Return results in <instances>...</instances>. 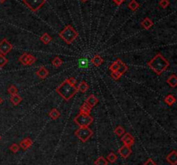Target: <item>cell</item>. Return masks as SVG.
I'll list each match as a JSON object with an SVG mask.
<instances>
[{"instance_id":"cell-1","label":"cell","mask_w":177,"mask_h":165,"mask_svg":"<svg viewBox=\"0 0 177 165\" xmlns=\"http://www.w3.org/2000/svg\"><path fill=\"white\" fill-rule=\"evenodd\" d=\"M148 66L157 75H161L169 67V62L161 53H157L151 60L148 62Z\"/></svg>"},{"instance_id":"cell-2","label":"cell","mask_w":177,"mask_h":165,"mask_svg":"<svg viewBox=\"0 0 177 165\" xmlns=\"http://www.w3.org/2000/svg\"><path fill=\"white\" fill-rule=\"evenodd\" d=\"M55 92L59 94L63 99L65 100H70L76 94L79 92L78 88L75 87V85H73L68 79L65 80L59 87H56Z\"/></svg>"},{"instance_id":"cell-3","label":"cell","mask_w":177,"mask_h":165,"mask_svg":"<svg viewBox=\"0 0 177 165\" xmlns=\"http://www.w3.org/2000/svg\"><path fill=\"white\" fill-rule=\"evenodd\" d=\"M78 32L70 24L67 25L59 33L60 37L67 44L73 43V42L78 37Z\"/></svg>"},{"instance_id":"cell-4","label":"cell","mask_w":177,"mask_h":165,"mask_svg":"<svg viewBox=\"0 0 177 165\" xmlns=\"http://www.w3.org/2000/svg\"><path fill=\"white\" fill-rule=\"evenodd\" d=\"M93 118L90 114L79 113L74 119V122L79 127H88L93 122Z\"/></svg>"},{"instance_id":"cell-5","label":"cell","mask_w":177,"mask_h":165,"mask_svg":"<svg viewBox=\"0 0 177 165\" xmlns=\"http://www.w3.org/2000/svg\"><path fill=\"white\" fill-rule=\"evenodd\" d=\"M75 136L82 143H86L93 135V131L89 127H79L74 132Z\"/></svg>"},{"instance_id":"cell-6","label":"cell","mask_w":177,"mask_h":165,"mask_svg":"<svg viewBox=\"0 0 177 165\" xmlns=\"http://www.w3.org/2000/svg\"><path fill=\"white\" fill-rule=\"evenodd\" d=\"M23 3L33 12H36L46 4V0H23Z\"/></svg>"},{"instance_id":"cell-7","label":"cell","mask_w":177,"mask_h":165,"mask_svg":"<svg viewBox=\"0 0 177 165\" xmlns=\"http://www.w3.org/2000/svg\"><path fill=\"white\" fill-rule=\"evenodd\" d=\"M35 61H36V58L34 55H32L31 54H28V53L23 54L19 57V61L23 65H25V66H31L35 62Z\"/></svg>"},{"instance_id":"cell-8","label":"cell","mask_w":177,"mask_h":165,"mask_svg":"<svg viewBox=\"0 0 177 165\" xmlns=\"http://www.w3.org/2000/svg\"><path fill=\"white\" fill-rule=\"evenodd\" d=\"M12 48H13L12 44L10 43L6 38H4L3 40H1L0 42V54L1 55L5 56L7 54L11 51Z\"/></svg>"},{"instance_id":"cell-9","label":"cell","mask_w":177,"mask_h":165,"mask_svg":"<svg viewBox=\"0 0 177 165\" xmlns=\"http://www.w3.org/2000/svg\"><path fill=\"white\" fill-rule=\"evenodd\" d=\"M122 142L124 143L125 145H127V146H132L134 144V142H135V139H134V137L130 134V133H125L123 136H122Z\"/></svg>"},{"instance_id":"cell-10","label":"cell","mask_w":177,"mask_h":165,"mask_svg":"<svg viewBox=\"0 0 177 165\" xmlns=\"http://www.w3.org/2000/svg\"><path fill=\"white\" fill-rule=\"evenodd\" d=\"M131 152H132L131 148L130 146H127V145H123L122 147L118 150V154L122 156L123 158H125V159L128 158L129 156L131 154Z\"/></svg>"},{"instance_id":"cell-11","label":"cell","mask_w":177,"mask_h":165,"mask_svg":"<svg viewBox=\"0 0 177 165\" xmlns=\"http://www.w3.org/2000/svg\"><path fill=\"white\" fill-rule=\"evenodd\" d=\"M167 162L169 164L176 165L177 164V152L176 150H173L169 153V155L166 157Z\"/></svg>"},{"instance_id":"cell-12","label":"cell","mask_w":177,"mask_h":165,"mask_svg":"<svg viewBox=\"0 0 177 165\" xmlns=\"http://www.w3.org/2000/svg\"><path fill=\"white\" fill-rule=\"evenodd\" d=\"M32 144H33V141L29 138H24L20 142L19 146H20V148H22L24 150H28L29 148L30 147Z\"/></svg>"},{"instance_id":"cell-13","label":"cell","mask_w":177,"mask_h":165,"mask_svg":"<svg viewBox=\"0 0 177 165\" xmlns=\"http://www.w3.org/2000/svg\"><path fill=\"white\" fill-rule=\"evenodd\" d=\"M49 70L47 69L45 67H41L39 68V69L35 72L36 76H38L40 79H46L49 75Z\"/></svg>"},{"instance_id":"cell-14","label":"cell","mask_w":177,"mask_h":165,"mask_svg":"<svg viewBox=\"0 0 177 165\" xmlns=\"http://www.w3.org/2000/svg\"><path fill=\"white\" fill-rule=\"evenodd\" d=\"M98 102H99V99L95 95H93V94H91L90 96H88L86 98V103L89 106H91L92 108L98 104Z\"/></svg>"},{"instance_id":"cell-15","label":"cell","mask_w":177,"mask_h":165,"mask_svg":"<svg viewBox=\"0 0 177 165\" xmlns=\"http://www.w3.org/2000/svg\"><path fill=\"white\" fill-rule=\"evenodd\" d=\"M141 25L144 29H150V28L154 26V22L150 18H145L143 21L141 22Z\"/></svg>"},{"instance_id":"cell-16","label":"cell","mask_w":177,"mask_h":165,"mask_svg":"<svg viewBox=\"0 0 177 165\" xmlns=\"http://www.w3.org/2000/svg\"><path fill=\"white\" fill-rule=\"evenodd\" d=\"M92 64L94 65L95 67H100V66H101L102 64H103V62H104V59L102 58L100 55H96L94 57H93V59H92Z\"/></svg>"},{"instance_id":"cell-17","label":"cell","mask_w":177,"mask_h":165,"mask_svg":"<svg viewBox=\"0 0 177 165\" xmlns=\"http://www.w3.org/2000/svg\"><path fill=\"white\" fill-rule=\"evenodd\" d=\"M49 116L50 117L51 119L56 120V119H58L60 117V113L56 108H53L50 112H49Z\"/></svg>"},{"instance_id":"cell-18","label":"cell","mask_w":177,"mask_h":165,"mask_svg":"<svg viewBox=\"0 0 177 165\" xmlns=\"http://www.w3.org/2000/svg\"><path fill=\"white\" fill-rule=\"evenodd\" d=\"M10 100L11 104L13 105H17L21 103V101L23 100V99H22L21 96L17 94H15V95H11Z\"/></svg>"},{"instance_id":"cell-19","label":"cell","mask_w":177,"mask_h":165,"mask_svg":"<svg viewBox=\"0 0 177 165\" xmlns=\"http://www.w3.org/2000/svg\"><path fill=\"white\" fill-rule=\"evenodd\" d=\"M167 83L169 84V86L171 87H173V88H175V87L177 86V77L176 74H173V75H171V76H169V78L167 79Z\"/></svg>"},{"instance_id":"cell-20","label":"cell","mask_w":177,"mask_h":165,"mask_svg":"<svg viewBox=\"0 0 177 165\" xmlns=\"http://www.w3.org/2000/svg\"><path fill=\"white\" fill-rule=\"evenodd\" d=\"M80 113H84V114H90L92 112V107L89 106L85 102L84 104H82V105L80 108Z\"/></svg>"},{"instance_id":"cell-21","label":"cell","mask_w":177,"mask_h":165,"mask_svg":"<svg viewBox=\"0 0 177 165\" xmlns=\"http://www.w3.org/2000/svg\"><path fill=\"white\" fill-rule=\"evenodd\" d=\"M164 101H165V103L168 105L171 106V105H173L176 103V99L175 96L171 95V94H169V95H167L166 97H165Z\"/></svg>"},{"instance_id":"cell-22","label":"cell","mask_w":177,"mask_h":165,"mask_svg":"<svg viewBox=\"0 0 177 165\" xmlns=\"http://www.w3.org/2000/svg\"><path fill=\"white\" fill-rule=\"evenodd\" d=\"M127 71H128V67H127V65L125 64V63H124V62L122 61V62L120 63L119 67H118L117 72H118V74L122 76L125 73H126Z\"/></svg>"},{"instance_id":"cell-23","label":"cell","mask_w":177,"mask_h":165,"mask_svg":"<svg viewBox=\"0 0 177 165\" xmlns=\"http://www.w3.org/2000/svg\"><path fill=\"white\" fill-rule=\"evenodd\" d=\"M77 88H78V91H80V92H81V93L84 94L86 92H87V90L89 88V86H88V84L86 81H81L79 84V87H77Z\"/></svg>"},{"instance_id":"cell-24","label":"cell","mask_w":177,"mask_h":165,"mask_svg":"<svg viewBox=\"0 0 177 165\" xmlns=\"http://www.w3.org/2000/svg\"><path fill=\"white\" fill-rule=\"evenodd\" d=\"M128 7L129 9H131L132 11H136V10L140 7V4L136 1V0H131L129 4H128Z\"/></svg>"},{"instance_id":"cell-25","label":"cell","mask_w":177,"mask_h":165,"mask_svg":"<svg viewBox=\"0 0 177 165\" xmlns=\"http://www.w3.org/2000/svg\"><path fill=\"white\" fill-rule=\"evenodd\" d=\"M121 62H122V61H121L120 59H117V60L114 61V62H112V63H111V65L110 66V68H109V69L111 70V72H115V71H117Z\"/></svg>"},{"instance_id":"cell-26","label":"cell","mask_w":177,"mask_h":165,"mask_svg":"<svg viewBox=\"0 0 177 165\" xmlns=\"http://www.w3.org/2000/svg\"><path fill=\"white\" fill-rule=\"evenodd\" d=\"M40 40L42 42L43 44H49L52 41V37L49 35L48 33H44L43 35L40 37Z\"/></svg>"},{"instance_id":"cell-27","label":"cell","mask_w":177,"mask_h":165,"mask_svg":"<svg viewBox=\"0 0 177 165\" xmlns=\"http://www.w3.org/2000/svg\"><path fill=\"white\" fill-rule=\"evenodd\" d=\"M51 64H52V66H54L55 68H60V67L63 64V61H62L60 57L56 56V57L54 58V60L52 61Z\"/></svg>"},{"instance_id":"cell-28","label":"cell","mask_w":177,"mask_h":165,"mask_svg":"<svg viewBox=\"0 0 177 165\" xmlns=\"http://www.w3.org/2000/svg\"><path fill=\"white\" fill-rule=\"evenodd\" d=\"M95 165H107L108 164V161L104 157V156H100L95 162H94Z\"/></svg>"},{"instance_id":"cell-29","label":"cell","mask_w":177,"mask_h":165,"mask_svg":"<svg viewBox=\"0 0 177 165\" xmlns=\"http://www.w3.org/2000/svg\"><path fill=\"white\" fill-rule=\"evenodd\" d=\"M79 67L80 68H83V69H86L89 67V61L86 58H82L80 60H79Z\"/></svg>"},{"instance_id":"cell-30","label":"cell","mask_w":177,"mask_h":165,"mask_svg":"<svg viewBox=\"0 0 177 165\" xmlns=\"http://www.w3.org/2000/svg\"><path fill=\"white\" fill-rule=\"evenodd\" d=\"M117 159H118V156L115 153H113V152H111L110 154H108V156L106 157V160L108 162H110L111 164H114L117 161Z\"/></svg>"},{"instance_id":"cell-31","label":"cell","mask_w":177,"mask_h":165,"mask_svg":"<svg viewBox=\"0 0 177 165\" xmlns=\"http://www.w3.org/2000/svg\"><path fill=\"white\" fill-rule=\"evenodd\" d=\"M114 132H115V134H116L117 136H118V137H122V136L125 133V129H124L122 126L118 125V126H117V127L115 128Z\"/></svg>"},{"instance_id":"cell-32","label":"cell","mask_w":177,"mask_h":165,"mask_svg":"<svg viewBox=\"0 0 177 165\" xmlns=\"http://www.w3.org/2000/svg\"><path fill=\"white\" fill-rule=\"evenodd\" d=\"M7 62H8L7 58L4 55L0 54V69H3L7 64Z\"/></svg>"},{"instance_id":"cell-33","label":"cell","mask_w":177,"mask_h":165,"mask_svg":"<svg viewBox=\"0 0 177 165\" xmlns=\"http://www.w3.org/2000/svg\"><path fill=\"white\" fill-rule=\"evenodd\" d=\"M8 93L10 95H15L18 94V89L15 87L14 85H11L10 87L8 88Z\"/></svg>"},{"instance_id":"cell-34","label":"cell","mask_w":177,"mask_h":165,"mask_svg":"<svg viewBox=\"0 0 177 165\" xmlns=\"http://www.w3.org/2000/svg\"><path fill=\"white\" fill-rule=\"evenodd\" d=\"M19 150H20V146H19V144H12L10 146V150L11 152H13V153H17V152H18Z\"/></svg>"},{"instance_id":"cell-35","label":"cell","mask_w":177,"mask_h":165,"mask_svg":"<svg viewBox=\"0 0 177 165\" xmlns=\"http://www.w3.org/2000/svg\"><path fill=\"white\" fill-rule=\"evenodd\" d=\"M159 5L162 9H166L169 5V0H160L159 1Z\"/></svg>"},{"instance_id":"cell-36","label":"cell","mask_w":177,"mask_h":165,"mask_svg":"<svg viewBox=\"0 0 177 165\" xmlns=\"http://www.w3.org/2000/svg\"><path fill=\"white\" fill-rule=\"evenodd\" d=\"M111 78L113 79V80H119L120 77H121V75L118 74L117 71L111 72Z\"/></svg>"},{"instance_id":"cell-37","label":"cell","mask_w":177,"mask_h":165,"mask_svg":"<svg viewBox=\"0 0 177 165\" xmlns=\"http://www.w3.org/2000/svg\"><path fill=\"white\" fill-rule=\"evenodd\" d=\"M143 165H157L153 160H152L151 158H149V159H147V161L143 164Z\"/></svg>"},{"instance_id":"cell-38","label":"cell","mask_w":177,"mask_h":165,"mask_svg":"<svg viewBox=\"0 0 177 165\" xmlns=\"http://www.w3.org/2000/svg\"><path fill=\"white\" fill-rule=\"evenodd\" d=\"M125 1V0H113V2H114L117 5H118V6H119V5H121Z\"/></svg>"},{"instance_id":"cell-39","label":"cell","mask_w":177,"mask_h":165,"mask_svg":"<svg viewBox=\"0 0 177 165\" xmlns=\"http://www.w3.org/2000/svg\"><path fill=\"white\" fill-rule=\"evenodd\" d=\"M5 1H7V0H0V4H4Z\"/></svg>"},{"instance_id":"cell-40","label":"cell","mask_w":177,"mask_h":165,"mask_svg":"<svg viewBox=\"0 0 177 165\" xmlns=\"http://www.w3.org/2000/svg\"><path fill=\"white\" fill-rule=\"evenodd\" d=\"M2 103H3V99H2V98L0 97V105L2 104Z\"/></svg>"},{"instance_id":"cell-41","label":"cell","mask_w":177,"mask_h":165,"mask_svg":"<svg viewBox=\"0 0 177 165\" xmlns=\"http://www.w3.org/2000/svg\"><path fill=\"white\" fill-rule=\"evenodd\" d=\"M81 1H82V2H83V3H86V2H87V1H88V0H81Z\"/></svg>"},{"instance_id":"cell-42","label":"cell","mask_w":177,"mask_h":165,"mask_svg":"<svg viewBox=\"0 0 177 165\" xmlns=\"http://www.w3.org/2000/svg\"><path fill=\"white\" fill-rule=\"evenodd\" d=\"M1 138H1V136H0V140H1Z\"/></svg>"}]
</instances>
